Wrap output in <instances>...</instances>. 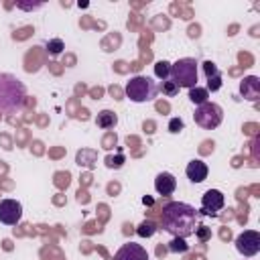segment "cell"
<instances>
[{
	"label": "cell",
	"instance_id": "2",
	"mask_svg": "<svg viewBox=\"0 0 260 260\" xmlns=\"http://www.w3.org/2000/svg\"><path fill=\"white\" fill-rule=\"evenodd\" d=\"M26 104V87L12 73H0V112L16 114Z\"/></svg>",
	"mask_w": 260,
	"mask_h": 260
},
{
	"label": "cell",
	"instance_id": "1",
	"mask_svg": "<svg viewBox=\"0 0 260 260\" xmlns=\"http://www.w3.org/2000/svg\"><path fill=\"white\" fill-rule=\"evenodd\" d=\"M201 213L183 201H171L162 207V230L173 238H187L199 228Z\"/></svg>",
	"mask_w": 260,
	"mask_h": 260
},
{
	"label": "cell",
	"instance_id": "18",
	"mask_svg": "<svg viewBox=\"0 0 260 260\" xmlns=\"http://www.w3.org/2000/svg\"><path fill=\"white\" fill-rule=\"evenodd\" d=\"M158 89H160V91H162L167 98H175V95L179 93V89H181V87H179V85H177L173 79H165V81L158 85Z\"/></svg>",
	"mask_w": 260,
	"mask_h": 260
},
{
	"label": "cell",
	"instance_id": "7",
	"mask_svg": "<svg viewBox=\"0 0 260 260\" xmlns=\"http://www.w3.org/2000/svg\"><path fill=\"white\" fill-rule=\"evenodd\" d=\"M225 205V199H223V193L217 191V189H207L203 195H201V213L205 215H217Z\"/></svg>",
	"mask_w": 260,
	"mask_h": 260
},
{
	"label": "cell",
	"instance_id": "13",
	"mask_svg": "<svg viewBox=\"0 0 260 260\" xmlns=\"http://www.w3.org/2000/svg\"><path fill=\"white\" fill-rule=\"evenodd\" d=\"M95 124H98V128H102V130H110V128H114V126L118 124V116H116L112 110H102V112L98 114V118H95Z\"/></svg>",
	"mask_w": 260,
	"mask_h": 260
},
{
	"label": "cell",
	"instance_id": "25",
	"mask_svg": "<svg viewBox=\"0 0 260 260\" xmlns=\"http://www.w3.org/2000/svg\"><path fill=\"white\" fill-rule=\"evenodd\" d=\"M195 234H197V238H199L201 242H207V240L211 238V230L205 228V225H199V228L195 230Z\"/></svg>",
	"mask_w": 260,
	"mask_h": 260
},
{
	"label": "cell",
	"instance_id": "11",
	"mask_svg": "<svg viewBox=\"0 0 260 260\" xmlns=\"http://www.w3.org/2000/svg\"><path fill=\"white\" fill-rule=\"evenodd\" d=\"M154 189H156V193L162 195V197L173 195L175 189H177V179H175L171 173H167V171H165V173H158L156 179H154Z\"/></svg>",
	"mask_w": 260,
	"mask_h": 260
},
{
	"label": "cell",
	"instance_id": "3",
	"mask_svg": "<svg viewBox=\"0 0 260 260\" xmlns=\"http://www.w3.org/2000/svg\"><path fill=\"white\" fill-rule=\"evenodd\" d=\"M156 93H158L156 81H152L146 75H134L126 83V98L132 100V102H136V104L152 102L156 98Z\"/></svg>",
	"mask_w": 260,
	"mask_h": 260
},
{
	"label": "cell",
	"instance_id": "21",
	"mask_svg": "<svg viewBox=\"0 0 260 260\" xmlns=\"http://www.w3.org/2000/svg\"><path fill=\"white\" fill-rule=\"evenodd\" d=\"M106 165L110 167V169H120L122 165H124V154L120 152V154H116V156H106Z\"/></svg>",
	"mask_w": 260,
	"mask_h": 260
},
{
	"label": "cell",
	"instance_id": "23",
	"mask_svg": "<svg viewBox=\"0 0 260 260\" xmlns=\"http://www.w3.org/2000/svg\"><path fill=\"white\" fill-rule=\"evenodd\" d=\"M183 128H185V122L181 118H171L169 120V132L171 134H179Z\"/></svg>",
	"mask_w": 260,
	"mask_h": 260
},
{
	"label": "cell",
	"instance_id": "19",
	"mask_svg": "<svg viewBox=\"0 0 260 260\" xmlns=\"http://www.w3.org/2000/svg\"><path fill=\"white\" fill-rule=\"evenodd\" d=\"M169 250L175 252V254H185L189 250V244L185 242V238H173L169 242Z\"/></svg>",
	"mask_w": 260,
	"mask_h": 260
},
{
	"label": "cell",
	"instance_id": "20",
	"mask_svg": "<svg viewBox=\"0 0 260 260\" xmlns=\"http://www.w3.org/2000/svg\"><path fill=\"white\" fill-rule=\"evenodd\" d=\"M47 51H49V55H59L63 49H65V45H63V41L61 39H51V41H47Z\"/></svg>",
	"mask_w": 260,
	"mask_h": 260
},
{
	"label": "cell",
	"instance_id": "9",
	"mask_svg": "<svg viewBox=\"0 0 260 260\" xmlns=\"http://www.w3.org/2000/svg\"><path fill=\"white\" fill-rule=\"evenodd\" d=\"M114 260H148V252H146L144 246L128 242V244L120 246V250L116 252Z\"/></svg>",
	"mask_w": 260,
	"mask_h": 260
},
{
	"label": "cell",
	"instance_id": "14",
	"mask_svg": "<svg viewBox=\"0 0 260 260\" xmlns=\"http://www.w3.org/2000/svg\"><path fill=\"white\" fill-rule=\"evenodd\" d=\"M189 100H191L195 106H201V104L209 102V91H207L205 87L195 85V87H191V89H189Z\"/></svg>",
	"mask_w": 260,
	"mask_h": 260
},
{
	"label": "cell",
	"instance_id": "8",
	"mask_svg": "<svg viewBox=\"0 0 260 260\" xmlns=\"http://www.w3.org/2000/svg\"><path fill=\"white\" fill-rule=\"evenodd\" d=\"M22 219V205L16 199H0V221L4 225H16Z\"/></svg>",
	"mask_w": 260,
	"mask_h": 260
},
{
	"label": "cell",
	"instance_id": "5",
	"mask_svg": "<svg viewBox=\"0 0 260 260\" xmlns=\"http://www.w3.org/2000/svg\"><path fill=\"white\" fill-rule=\"evenodd\" d=\"M193 116H195V122H197L201 128L213 130V128H217V126L221 124V120H223V110H221L219 104L205 102V104H201V106L195 108V114H193Z\"/></svg>",
	"mask_w": 260,
	"mask_h": 260
},
{
	"label": "cell",
	"instance_id": "10",
	"mask_svg": "<svg viewBox=\"0 0 260 260\" xmlns=\"http://www.w3.org/2000/svg\"><path fill=\"white\" fill-rule=\"evenodd\" d=\"M240 93L242 98L250 100V102H256L260 98V79L256 75H248L240 81Z\"/></svg>",
	"mask_w": 260,
	"mask_h": 260
},
{
	"label": "cell",
	"instance_id": "26",
	"mask_svg": "<svg viewBox=\"0 0 260 260\" xmlns=\"http://www.w3.org/2000/svg\"><path fill=\"white\" fill-rule=\"evenodd\" d=\"M43 6V2H35V4H28V2H16V8H20V10H37V8H41Z\"/></svg>",
	"mask_w": 260,
	"mask_h": 260
},
{
	"label": "cell",
	"instance_id": "6",
	"mask_svg": "<svg viewBox=\"0 0 260 260\" xmlns=\"http://www.w3.org/2000/svg\"><path fill=\"white\" fill-rule=\"evenodd\" d=\"M236 250L246 258L256 256L260 252V234L256 230H244L236 238Z\"/></svg>",
	"mask_w": 260,
	"mask_h": 260
},
{
	"label": "cell",
	"instance_id": "22",
	"mask_svg": "<svg viewBox=\"0 0 260 260\" xmlns=\"http://www.w3.org/2000/svg\"><path fill=\"white\" fill-rule=\"evenodd\" d=\"M221 87V73H217V75H213V77H207V91H217Z\"/></svg>",
	"mask_w": 260,
	"mask_h": 260
},
{
	"label": "cell",
	"instance_id": "15",
	"mask_svg": "<svg viewBox=\"0 0 260 260\" xmlns=\"http://www.w3.org/2000/svg\"><path fill=\"white\" fill-rule=\"evenodd\" d=\"M75 160H77V165H79V167L93 169V162H95V150H79Z\"/></svg>",
	"mask_w": 260,
	"mask_h": 260
},
{
	"label": "cell",
	"instance_id": "17",
	"mask_svg": "<svg viewBox=\"0 0 260 260\" xmlns=\"http://www.w3.org/2000/svg\"><path fill=\"white\" fill-rule=\"evenodd\" d=\"M154 75H156L160 81L171 79V63H169V61H156V65H154Z\"/></svg>",
	"mask_w": 260,
	"mask_h": 260
},
{
	"label": "cell",
	"instance_id": "16",
	"mask_svg": "<svg viewBox=\"0 0 260 260\" xmlns=\"http://www.w3.org/2000/svg\"><path fill=\"white\" fill-rule=\"evenodd\" d=\"M154 232H156V223H154L152 219H144V221H140L138 228H136V234H138L140 238H150V236H154Z\"/></svg>",
	"mask_w": 260,
	"mask_h": 260
},
{
	"label": "cell",
	"instance_id": "12",
	"mask_svg": "<svg viewBox=\"0 0 260 260\" xmlns=\"http://www.w3.org/2000/svg\"><path fill=\"white\" fill-rule=\"evenodd\" d=\"M185 173H187V179H189L191 183H203V181L207 179V165H205L203 160H199V158H193V160L187 165Z\"/></svg>",
	"mask_w": 260,
	"mask_h": 260
},
{
	"label": "cell",
	"instance_id": "4",
	"mask_svg": "<svg viewBox=\"0 0 260 260\" xmlns=\"http://www.w3.org/2000/svg\"><path fill=\"white\" fill-rule=\"evenodd\" d=\"M171 79L179 85V87H195L197 85V61L191 57L179 59L175 63H171Z\"/></svg>",
	"mask_w": 260,
	"mask_h": 260
},
{
	"label": "cell",
	"instance_id": "24",
	"mask_svg": "<svg viewBox=\"0 0 260 260\" xmlns=\"http://www.w3.org/2000/svg\"><path fill=\"white\" fill-rule=\"evenodd\" d=\"M203 71H205V77H213V75L219 73V69H217V65L213 61H205L203 63Z\"/></svg>",
	"mask_w": 260,
	"mask_h": 260
}]
</instances>
